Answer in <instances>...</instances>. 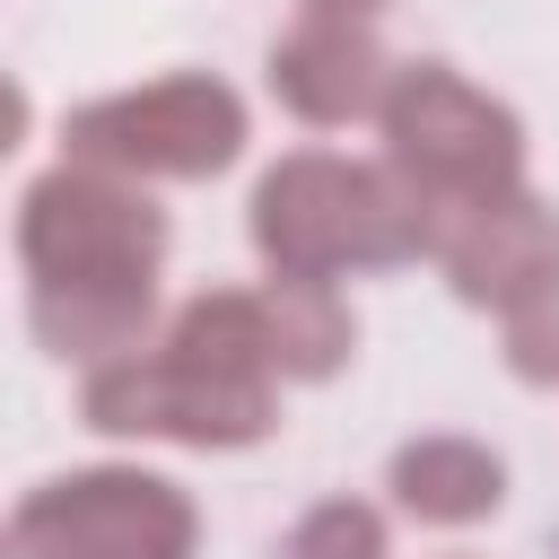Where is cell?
I'll list each match as a JSON object with an SVG mask.
<instances>
[{"instance_id":"6da1fadb","label":"cell","mask_w":559,"mask_h":559,"mask_svg":"<svg viewBox=\"0 0 559 559\" xmlns=\"http://www.w3.org/2000/svg\"><path fill=\"white\" fill-rule=\"evenodd\" d=\"M445 201L428 183H411L393 157H280L262 183H253V253L271 271H297V280H341V271H384V262H419L437 253L445 236Z\"/></svg>"},{"instance_id":"7a4b0ae2","label":"cell","mask_w":559,"mask_h":559,"mask_svg":"<svg viewBox=\"0 0 559 559\" xmlns=\"http://www.w3.org/2000/svg\"><path fill=\"white\" fill-rule=\"evenodd\" d=\"M17 262L44 288H157L166 210L131 175L61 157L17 201Z\"/></svg>"},{"instance_id":"3957f363","label":"cell","mask_w":559,"mask_h":559,"mask_svg":"<svg viewBox=\"0 0 559 559\" xmlns=\"http://www.w3.org/2000/svg\"><path fill=\"white\" fill-rule=\"evenodd\" d=\"M61 148L79 166H105L131 183H201L245 157V96L210 70H166L148 87L79 105L61 122Z\"/></svg>"},{"instance_id":"277c9868","label":"cell","mask_w":559,"mask_h":559,"mask_svg":"<svg viewBox=\"0 0 559 559\" xmlns=\"http://www.w3.org/2000/svg\"><path fill=\"white\" fill-rule=\"evenodd\" d=\"M376 131H384V157L411 183H428L445 210L524 183V122L489 87H472L463 70H445V61H402L393 87H384Z\"/></svg>"},{"instance_id":"5b68a950","label":"cell","mask_w":559,"mask_h":559,"mask_svg":"<svg viewBox=\"0 0 559 559\" xmlns=\"http://www.w3.org/2000/svg\"><path fill=\"white\" fill-rule=\"evenodd\" d=\"M192 542H201L192 498L140 463L61 472L26 489L9 515V559H192Z\"/></svg>"},{"instance_id":"8992f818","label":"cell","mask_w":559,"mask_h":559,"mask_svg":"<svg viewBox=\"0 0 559 559\" xmlns=\"http://www.w3.org/2000/svg\"><path fill=\"white\" fill-rule=\"evenodd\" d=\"M87 428L96 437H166V445H253L271 437L280 419V393L262 376H218V367H192L183 349L148 341L114 367H87V393H79Z\"/></svg>"},{"instance_id":"52a82bcc","label":"cell","mask_w":559,"mask_h":559,"mask_svg":"<svg viewBox=\"0 0 559 559\" xmlns=\"http://www.w3.org/2000/svg\"><path fill=\"white\" fill-rule=\"evenodd\" d=\"M437 271L454 280L463 306H524L533 288L559 280V210L533 201L524 183L515 192H489V201H463L437 236Z\"/></svg>"},{"instance_id":"ba28073f","label":"cell","mask_w":559,"mask_h":559,"mask_svg":"<svg viewBox=\"0 0 559 559\" xmlns=\"http://www.w3.org/2000/svg\"><path fill=\"white\" fill-rule=\"evenodd\" d=\"M393 52L376 44L367 17H341V9H306L280 44H271V96L314 122V131H341V122H367L384 114V87H393Z\"/></svg>"},{"instance_id":"9c48e42d","label":"cell","mask_w":559,"mask_h":559,"mask_svg":"<svg viewBox=\"0 0 559 559\" xmlns=\"http://www.w3.org/2000/svg\"><path fill=\"white\" fill-rule=\"evenodd\" d=\"M148 323H157V288H44V280H26V332L52 358L114 367V358L148 349Z\"/></svg>"},{"instance_id":"30bf717a","label":"cell","mask_w":559,"mask_h":559,"mask_svg":"<svg viewBox=\"0 0 559 559\" xmlns=\"http://www.w3.org/2000/svg\"><path fill=\"white\" fill-rule=\"evenodd\" d=\"M498 498H507V463L480 437H411L393 454V507L419 524L463 533V524L498 515Z\"/></svg>"},{"instance_id":"8fae6325","label":"cell","mask_w":559,"mask_h":559,"mask_svg":"<svg viewBox=\"0 0 559 559\" xmlns=\"http://www.w3.org/2000/svg\"><path fill=\"white\" fill-rule=\"evenodd\" d=\"M262 323H271V376L280 384H323L358 349V323H349V306H341L332 280L271 271L262 280Z\"/></svg>"},{"instance_id":"7c38bea8","label":"cell","mask_w":559,"mask_h":559,"mask_svg":"<svg viewBox=\"0 0 559 559\" xmlns=\"http://www.w3.org/2000/svg\"><path fill=\"white\" fill-rule=\"evenodd\" d=\"M166 349H183L192 367L262 376V384H271V323H262V288H201V297L166 323Z\"/></svg>"},{"instance_id":"4fadbf2b","label":"cell","mask_w":559,"mask_h":559,"mask_svg":"<svg viewBox=\"0 0 559 559\" xmlns=\"http://www.w3.org/2000/svg\"><path fill=\"white\" fill-rule=\"evenodd\" d=\"M288 559H384V515L367 498H314L288 524Z\"/></svg>"},{"instance_id":"5bb4252c","label":"cell","mask_w":559,"mask_h":559,"mask_svg":"<svg viewBox=\"0 0 559 559\" xmlns=\"http://www.w3.org/2000/svg\"><path fill=\"white\" fill-rule=\"evenodd\" d=\"M507 367L524 384H559V280L533 288L524 306H507Z\"/></svg>"},{"instance_id":"9a60e30c","label":"cell","mask_w":559,"mask_h":559,"mask_svg":"<svg viewBox=\"0 0 559 559\" xmlns=\"http://www.w3.org/2000/svg\"><path fill=\"white\" fill-rule=\"evenodd\" d=\"M306 9H341V17H376L384 0H306Z\"/></svg>"}]
</instances>
